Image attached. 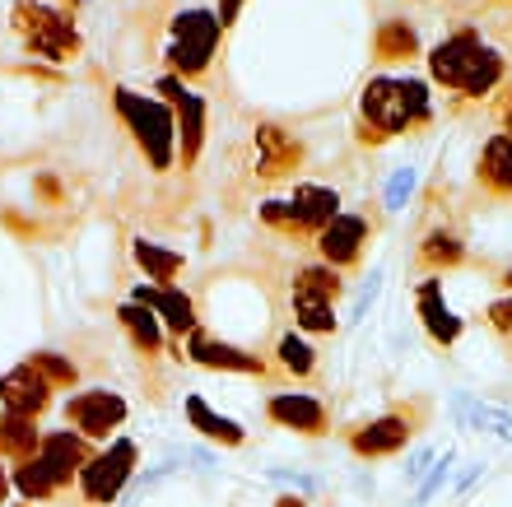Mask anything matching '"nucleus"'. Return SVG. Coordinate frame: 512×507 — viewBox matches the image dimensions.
<instances>
[{
    "instance_id": "nucleus-1",
    "label": "nucleus",
    "mask_w": 512,
    "mask_h": 507,
    "mask_svg": "<svg viewBox=\"0 0 512 507\" xmlns=\"http://www.w3.org/2000/svg\"><path fill=\"white\" fill-rule=\"evenodd\" d=\"M424 70L443 98V117L457 121L494 103V94L512 80V56L480 24H452L424 52Z\"/></svg>"
},
{
    "instance_id": "nucleus-2",
    "label": "nucleus",
    "mask_w": 512,
    "mask_h": 507,
    "mask_svg": "<svg viewBox=\"0 0 512 507\" xmlns=\"http://www.w3.org/2000/svg\"><path fill=\"white\" fill-rule=\"evenodd\" d=\"M415 242H410V275L415 280H443L452 270L475 266L471 256V210L466 196L443 173H433L415 196Z\"/></svg>"
},
{
    "instance_id": "nucleus-3",
    "label": "nucleus",
    "mask_w": 512,
    "mask_h": 507,
    "mask_svg": "<svg viewBox=\"0 0 512 507\" xmlns=\"http://www.w3.org/2000/svg\"><path fill=\"white\" fill-rule=\"evenodd\" d=\"M438 121V94L419 75H373L354 107V145L382 149L401 135H424Z\"/></svg>"
},
{
    "instance_id": "nucleus-4",
    "label": "nucleus",
    "mask_w": 512,
    "mask_h": 507,
    "mask_svg": "<svg viewBox=\"0 0 512 507\" xmlns=\"http://www.w3.org/2000/svg\"><path fill=\"white\" fill-rule=\"evenodd\" d=\"M340 210H345L340 187H326V182H294L284 196L256 201V224H261V233H270L275 242H294V247H308L312 252L317 233H322Z\"/></svg>"
},
{
    "instance_id": "nucleus-5",
    "label": "nucleus",
    "mask_w": 512,
    "mask_h": 507,
    "mask_svg": "<svg viewBox=\"0 0 512 507\" xmlns=\"http://www.w3.org/2000/svg\"><path fill=\"white\" fill-rule=\"evenodd\" d=\"M350 280L331 270L326 261L308 256L289 270V321L294 331H303L308 340H331L340 331V317H336V303L345 298Z\"/></svg>"
},
{
    "instance_id": "nucleus-6",
    "label": "nucleus",
    "mask_w": 512,
    "mask_h": 507,
    "mask_svg": "<svg viewBox=\"0 0 512 507\" xmlns=\"http://www.w3.org/2000/svg\"><path fill=\"white\" fill-rule=\"evenodd\" d=\"M112 112L131 131V145L140 149V159L154 177L173 173L177 168V126L173 112L159 94H135V89H112Z\"/></svg>"
},
{
    "instance_id": "nucleus-7",
    "label": "nucleus",
    "mask_w": 512,
    "mask_h": 507,
    "mask_svg": "<svg viewBox=\"0 0 512 507\" xmlns=\"http://www.w3.org/2000/svg\"><path fill=\"white\" fill-rule=\"evenodd\" d=\"M429 424H433V401L429 396H410V401L387 405V410L364 419V424H350L340 438H345L350 456H359V461H387V456H401L405 447H415L419 433Z\"/></svg>"
},
{
    "instance_id": "nucleus-8",
    "label": "nucleus",
    "mask_w": 512,
    "mask_h": 507,
    "mask_svg": "<svg viewBox=\"0 0 512 507\" xmlns=\"http://www.w3.org/2000/svg\"><path fill=\"white\" fill-rule=\"evenodd\" d=\"M14 33L42 61L66 66L80 56V28H75V5H52V0H14L10 10Z\"/></svg>"
},
{
    "instance_id": "nucleus-9",
    "label": "nucleus",
    "mask_w": 512,
    "mask_h": 507,
    "mask_svg": "<svg viewBox=\"0 0 512 507\" xmlns=\"http://www.w3.org/2000/svg\"><path fill=\"white\" fill-rule=\"evenodd\" d=\"M382 224H387L382 201L350 205V210H340L336 219L317 233L312 256H317V261H326L331 270H340V275H350V270L364 266V256H368V247H373V238L382 233Z\"/></svg>"
},
{
    "instance_id": "nucleus-10",
    "label": "nucleus",
    "mask_w": 512,
    "mask_h": 507,
    "mask_svg": "<svg viewBox=\"0 0 512 507\" xmlns=\"http://www.w3.org/2000/svg\"><path fill=\"white\" fill-rule=\"evenodd\" d=\"M219 38H224V24H219L215 10H205V5H191L173 19V33H168V75L177 80H205L210 66H215L219 56Z\"/></svg>"
},
{
    "instance_id": "nucleus-11",
    "label": "nucleus",
    "mask_w": 512,
    "mask_h": 507,
    "mask_svg": "<svg viewBox=\"0 0 512 507\" xmlns=\"http://www.w3.org/2000/svg\"><path fill=\"white\" fill-rule=\"evenodd\" d=\"M154 94L168 103L173 112V126H177V168L191 173L205 154V135H210V103L205 94H196L187 80H177V75H159L154 84Z\"/></svg>"
},
{
    "instance_id": "nucleus-12",
    "label": "nucleus",
    "mask_w": 512,
    "mask_h": 507,
    "mask_svg": "<svg viewBox=\"0 0 512 507\" xmlns=\"http://www.w3.org/2000/svg\"><path fill=\"white\" fill-rule=\"evenodd\" d=\"M308 163V149L289 126L280 121H256L252 131V182L256 187H280V182H294Z\"/></svg>"
},
{
    "instance_id": "nucleus-13",
    "label": "nucleus",
    "mask_w": 512,
    "mask_h": 507,
    "mask_svg": "<svg viewBox=\"0 0 512 507\" xmlns=\"http://www.w3.org/2000/svg\"><path fill=\"white\" fill-rule=\"evenodd\" d=\"M135 461H140V447H135L131 438H112L103 452H94L89 461H84L80 470V498L89 507H112L117 498H122V489L131 484L135 475Z\"/></svg>"
},
{
    "instance_id": "nucleus-14",
    "label": "nucleus",
    "mask_w": 512,
    "mask_h": 507,
    "mask_svg": "<svg viewBox=\"0 0 512 507\" xmlns=\"http://www.w3.org/2000/svg\"><path fill=\"white\" fill-rule=\"evenodd\" d=\"M499 205H512V140L489 131L475 149L466 210H499Z\"/></svg>"
},
{
    "instance_id": "nucleus-15",
    "label": "nucleus",
    "mask_w": 512,
    "mask_h": 507,
    "mask_svg": "<svg viewBox=\"0 0 512 507\" xmlns=\"http://www.w3.org/2000/svg\"><path fill=\"white\" fill-rule=\"evenodd\" d=\"M126 414H131L126 396H117V391H108V387H84L66 401L61 419H66V428L70 433H80L84 442L108 447V442L117 438V428L126 424Z\"/></svg>"
},
{
    "instance_id": "nucleus-16",
    "label": "nucleus",
    "mask_w": 512,
    "mask_h": 507,
    "mask_svg": "<svg viewBox=\"0 0 512 507\" xmlns=\"http://www.w3.org/2000/svg\"><path fill=\"white\" fill-rule=\"evenodd\" d=\"M182 354H187V363L210 368V373H238V377H261V382H280V373L270 368L266 354H256V349H247V345H233V340H219V335H210L205 326H196V331L187 335Z\"/></svg>"
},
{
    "instance_id": "nucleus-17",
    "label": "nucleus",
    "mask_w": 512,
    "mask_h": 507,
    "mask_svg": "<svg viewBox=\"0 0 512 507\" xmlns=\"http://www.w3.org/2000/svg\"><path fill=\"white\" fill-rule=\"evenodd\" d=\"M266 419L284 433H298V438H326L331 433V401L317 396V391H270L266 401H261Z\"/></svg>"
},
{
    "instance_id": "nucleus-18",
    "label": "nucleus",
    "mask_w": 512,
    "mask_h": 507,
    "mask_svg": "<svg viewBox=\"0 0 512 507\" xmlns=\"http://www.w3.org/2000/svg\"><path fill=\"white\" fill-rule=\"evenodd\" d=\"M410 298H415V317H419L424 340H429L438 354H452L457 340L466 335V317L452 312V303H447V294H443V280H415L410 284Z\"/></svg>"
},
{
    "instance_id": "nucleus-19",
    "label": "nucleus",
    "mask_w": 512,
    "mask_h": 507,
    "mask_svg": "<svg viewBox=\"0 0 512 507\" xmlns=\"http://www.w3.org/2000/svg\"><path fill=\"white\" fill-rule=\"evenodd\" d=\"M270 368L280 373V382H289V387H303V382H317L322 377V349H317V340H308L303 331H280L275 335V345H270Z\"/></svg>"
},
{
    "instance_id": "nucleus-20",
    "label": "nucleus",
    "mask_w": 512,
    "mask_h": 507,
    "mask_svg": "<svg viewBox=\"0 0 512 507\" xmlns=\"http://www.w3.org/2000/svg\"><path fill=\"white\" fill-rule=\"evenodd\" d=\"M135 303H145L154 317L163 321V331L177 340V349H182V340H187L196 326H201V312H196V298L182 294V289H159V284H135L131 289Z\"/></svg>"
},
{
    "instance_id": "nucleus-21",
    "label": "nucleus",
    "mask_w": 512,
    "mask_h": 507,
    "mask_svg": "<svg viewBox=\"0 0 512 507\" xmlns=\"http://www.w3.org/2000/svg\"><path fill=\"white\" fill-rule=\"evenodd\" d=\"M419 56H424V38H419L415 19H405V14L378 19V28H373V66L401 70L410 61H419Z\"/></svg>"
},
{
    "instance_id": "nucleus-22",
    "label": "nucleus",
    "mask_w": 512,
    "mask_h": 507,
    "mask_svg": "<svg viewBox=\"0 0 512 507\" xmlns=\"http://www.w3.org/2000/svg\"><path fill=\"white\" fill-rule=\"evenodd\" d=\"M94 456V442H84L80 433L70 428H56V433H42V447H38V461L56 475L61 489H70V480H80L84 461Z\"/></svg>"
},
{
    "instance_id": "nucleus-23",
    "label": "nucleus",
    "mask_w": 512,
    "mask_h": 507,
    "mask_svg": "<svg viewBox=\"0 0 512 507\" xmlns=\"http://www.w3.org/2000/svg\"><path fill=\"white\" fill-rule=\"evenodd\" d=\"M52 405V387L42 382L28 363L10 368V373H0V410L5 414H24V419H38L42 410Z\"/></svg>"
},
{
    "instance_id": "nucleus-24",
    "label": "nucleus",
    "mask_w": 512,
    "mask_h": 507,
    "mask_svg": "<svg viewBox=\"0 0 512 507\" xmlns=\"http://www.w3.org/2000/svg\"><path fill=\"white\" fill-rule=\"evenodd\" d=\"M117 326L126 331V340H131V349L140 354L145 363H159L163 359V345H168V331H163V321L149 312L145 303H135V298H126L122 307H117Z\"/></svg>"
},
{
    "instance_id": "nucleus-25",
    "label": "nucleus",
    "mask_w": 512,
    "mask_h": 507,
    "mask_svg": "<svg viewBox=\"0 0 512 507\" xmlns=\"http://www.w3.org/2000/svg\"><path fill=\"white\" fill-rule=\"evenodd\" d=\"M131 256H135V266L145 270V280L159 284V289H177V275L187 270V256L177 252V247H163V242H154V238H135Z\"/></svg>"
},
{
    "instance_id": "nucleus-26",
    "label": "nucleus",
    "mask_w": 512,
    "mask_h": 507,
    "mask_svg": "<svg viewBox=\"0 0 512 507\" xmlns=\"http://www.w3.org/2000/svg\"><path fill=\"white\" fill-rule=\"evenodd\" d=\"M182 410H187V424L201 433V438L219 442V447H243L247 442V428L238 424V419H229V414H215L210 405L201 401V396H187L182 401Z\"/></svg>"
},
{
    "instance_id": "nucleus-27",
    "label": "nucleus",
    "mask_w": 512,
    "mask_h": 507,
    "mask_svg": "<svg viewBox=\"0 0 512 507\" xmlns=\"http://www.w3.org/2000/svg\"><path fill=\"white\" fill-rule=\"evenodd\" d=\"M38 447H42L38 419H24V414L0 410V456H10V461H28V456H38Z\"/></svg>"
},
{
    "instance_id": "nucleus-28",
    "label": "nucleus",
    "mask_w": 512,
    "mask_h": 507,
    "mask_svg": "<svg viewBox=\"0 0 512 507\" xmlns=\"http://www.w3.org/2000/svg\"><path fill=\"white\" fill-rule=\"evenodd\" d=\"M10 480H14V489H19V494H24L28 503H47V498L61 494V484H56V475H52L47 466H42L38 456H28V461H19Z\"/></svg>"
},
{
    "instance_id": "nucleus-29",
    "label": "nucleus",
    "mask_w": 512,
    "mask_h": 507,
    "mask_svg": "<svg viewBox=\"0 0 512 507\" xmlns=\"http://www.w3.org/2000/svg\"><path fill=\"white\" fill-rule=\"evenodd\" d=\"M28 368L47 382L52 391H61V387H75L80 382V368H75V359H66V354H56V349H38V354H28Z\"/></svg>"
},
{
    "instance_id": "nucleus-30",
    "label": "nucleus",
    "mask_w": 512,
    "mask_h": 507,
    "mask_svg": "<svg viewBox=\"0 0 512 507\" xmlns=\"http://www.w3.org/2000/svg\"><path fill=\"white\" fill-rule=\"evenodd\" d=\"M415 196H419V173H415V168H391V177L382 182L378 201H382V210H387V214H401L405 205L415 201Z\"/></svg>"
},
{
    "instance_id": "nucleus-31",
    "label": "nucleus",
    "mask_w": 512,
    "mask_h": 507,
    "mask_svg": "<svg viewBox=\"0 0 512 507\" xmlns=\"http://www.w3.org/2000/svg\"><path fill=\"white\" fill-rule=\"evenodd\" d=\"M480 321H485V331L494 335V345L508 354L512 363V294H499V298H489L485 312H480Z\"/></svg>"
},
{
    "instance_id": "nucleus-32",
    "label": "nucleus",
    "mask_w": 512,
    "mask_h": 507,
    "mask_svg": "<svg viewBox=\"0 0 512 507\" xmlns=\"http://www.w3.org/2000/svg\"><path fill=\"white\" fill-rule=\"evenodd\" d=\"M452 466H457V447H447L443 456H438V461H433L429 466V475H424V480L415 484V498H410V507H429L433 503V494H438V489H443L447 484V475H452Z\"/></svg>"
},
{
    "instance_id": "nucleus-33",
    "label": "nucleus",
    "mask_w": 512,
    "mask_h": 507,
    "mask_svg": "<svg viewBox=\"0 0 512 507\" xmlns=\"http://www.w3.org/2000/svg\"><path fill=\"white\" fill-rule=\"evenodd\" d=\"M485 112H489V121H494V131L508 135V140H512V80L503 84L499 94H494V103H489Z\"/></svg>"
},
{
    "instance_id": "nucleus-34",
    "label": "nucleus",
    "mask_w": 512,
    "mask_h": 507,
    "mask_svg": "<svg viewBox=\"0 0 512 507\" xmlns=\"http://www.w3.org/2000/svg\"><path fill=\"white\" fill-rule=\"evenodd\" d=\"M378 294H382V270H368V280L359 284V294H354L350 321H364V317H368V307L378 303Z\"/></svg>"
},
{
    "instance_id": "nucleus-35",
    "label": "nucleus",
    "mask_w": 512,
    "mask_h": 507,
    "mask_svg": "<svg viewBox=\"0 0 512 507\" xmlns=\"http://www.w3.org/2000/svg\"><path fill=\"white\" fill-rule=\"evenodd\" d=\"M433 461H438V452H433V447H415V452L405 456V484H410V489H415L419 480H424V475H429V466Z\"/></svg>"
},
{
    "instance_id": "nucleus-36",
    "label": "nucleus",
    "mask_w": 512,
    "mask_h": 507,
    "mask_svg": "<svg viewBox=\"0 0 512 507\" xmlns=\"http://www.w3.org/2000/svg\"><path fill=\"white\" fill-rule=\"evenodd\" d=\"M480 470H485V466H480V461H471V466H466V475H461V480H457V484H452V494H457V498H461V494H466V489H471V484H475V480H480Z\"/></svg>"
},
{
    "instance_id": "nucleus-37",
    "label": "nucleus",
    "mask_w": 512,
    "mask_h": 507,
    "mask_svg": "<svg viewBox=\"0 0 512 507\" xmlns=\"http://www.w3.org/2000/svg\"><path fill=\"white\" fill-rule=\"evenodd\" d=\"M238 10H243V0H219V24L229 28L238 19Z\"/></svg>"
},
{
    "instance_id": "nucleus-38",
    "label": "nucleus",
    "mask_w": 512,
    "mask_h": 507,
    "mask_svg": "<svg viewBox=\"0 0 512 507\" xmlns=\"http://www.w3.org/2000/svg\"><path fill=\"white\" fill-rule=\"evenodd\" d=\"M494 284H499V294H512V266H499V270H494Z\"/></svg>"
},
{
    "instance_id": "nucleus-39",
    "label": "nucleus",
    "mask_w": 512,
    "mask_h": 507,
    "mask_svg": "<svg viewBox=\"0 0 512 507\" xmlns=\"http://www.w3.org/2000/svg\"><path fill=\"white\" fill-rule=\"evenodd\" d=\"M38 191L47 196V201H61V187H56L52 177H38Z\"/></svg>"
},
{
    "instance_id": "nucleus-40",
    "label": "nucleus",
    "mask_w": 512,
    "mask_h": 507,
    "mask_svg": "<svg viewBox=\"0 0 512 507\" xmlns=\"http://www.w3.org/2000/svg\"><path fill=\"white\" fill-rule=\"evenodd\" d=\"M10 489H14V480H10V470L0 466V507H5V498H10Z\"/></svg>"
},
{
    "instance_id": "nucleus-41",
    "label": "nucleus",
    "mask_w": 512,
    "mask_h": 507,
    "mask_svg": "<svg viewBox=\"0 0 512 507\" xmlns=\"http://www.w3.org/2000/svg\"><path fill=\"white\" fill-rule=\"evenodd\" d=\"M275 507H308V503H303L298 494H280V498H275Z\"/></svg>"
}]
</instances>
